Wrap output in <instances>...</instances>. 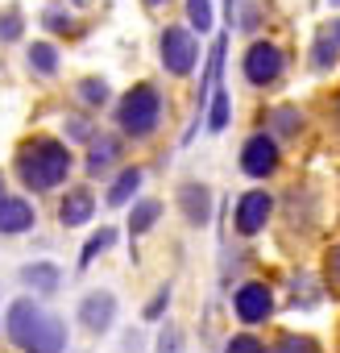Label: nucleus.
Masks as SVG:
<instances>
[{
	"mask_svg": "<svg viewBox=\"0 0 340 353\" xmlns=\"http://www.w3.org/2000/svg\"><path fill=\"white\" fill-rule=\"evenodd\" d=\"M5 328H9V341L21 353H67V324H63V316H54L46 303H38L30 295L9 303Z\"/></svg>",
	"mask_w": 340,
	"mask_h": 353,
	"instance_id": "nucleus-1",
	"label": "nucleus"
},
{
	"mask_svg": "<svg viewBox=\"0 0 340 353\" xmlns=\"http://www.w3.org/2000/svg\"><path fill=\"white\" fill-rule=\"evenodd\" d=\"M75 158H71V145H63L59 137H30L17 145L13 154V170H17V179L25 192H54L67 183V174H71Z\"/></svg>",
	"mask_w": 340,
	"mask_h": 353,
	"instance_id": "nucleus-2",
	"label": "nucleus"
},
{
	"mask_svg": "<svg viewBox=\"0 0 340 353\" xmlns=\"http://www.w3.org/2000/svg\"><path fill=\"white\" fill-rule=\"evenodd\" d=\"M162 117H166V100L153 83H133L112 108V121H116L120 137H133V141L149 137L162 125Z\"/></svg>",
	"mask_w": 340,
	"mask_h": 353,
	"instance_id": "nucleus-3",
	"label": "nucleus"
},
{
	"mask_svg": "<svg viewBox=\"0 0 340 353\" xmlns=\"http://www.w3.org/2000/svg\"><path fill=\"white\" fill-rule=\"evenodd\" d=\"M158 59H162V71L175 75V79H187L200 63V34L191 26H166L158 34Z\"/></svg>",
	"mask_w": 340,
	"mask_h": 353,
	"instance_id": "nucleus-4",
	"label": "nucleus"
},
{
	"mask_svg": "<svg viewBox=\"0 0 340 353\" xmlns=\"http://www.w3.org/2000/svg\"><path fill=\"white\" fill-rule=\"evenodd\" d=\"M282 71H286V54H282L278 42H270V38L249 42V50L241 59V75H245L249 88H274L282 79Z\"/></svg>",
	"mask_w": 340,
	"mask_h": 353,
	"instance_id": "nucleus-5",
	"label": "nucleus"
},
{
	"mask_svg": "<svg viewBox=\"0 0 340 353\" xmlns=\"http://www.w3.org/2000/svg\"><path fill=\"white\" fill-rule=\"evenodd\" d=\"M282 162V141L270 129H257L241 141V174L245 179H270Z\"/></svg>",
	"mask_w": 340,
	"mask_h": 353,
	"instance_id": "nucleus-6",
	"label": "nucleus"
},
{
	"mask_svg": "<svg viewBox=\"0 0 340 353\" xmlns=\"http://www.w3.org/2000/svg\"><path fill=\"white\" fill-rule=\"evenodd\" d=\"M270 216H274V196H270V192H262V188L245 192V196L237 200V212H233V221H237V233H241V237L262 233Z\"/></svg>",
	"mask_w": 340,
	"mask_h": 353,
	"instance_id": "nucleus-7",
	"label": "nucleus"
},
{
	"mask_svg": "<svg viewBox=\"0 0 340 353\" xmlns=\"http://www.w3.org/2000/svg\"><path fill=\"white\" fill-rule=\"evenodd\" d=\"M233 312H237L241 324H262V320L274 316V291L266 283H245L233 295Z\"/></svg>",
	"mask_w": 340,
	"mask_h": 353,
	"instance_id": "nucleus-8",
	"label": "nucleus"
},
{
	"mask_svg": "<svg viewBox=\"0 0 340 353\" xmlns=\"http://www.w3.org/2000/svg\"><path fill=\"white\" fill-rule=\"evenodd\" d=\"M116 320V295L112 291H87L79 299V324L87 332H108Z\"/></svg>",
	"mask_w": 340,
	"mask_h": 353,
	"instance_id": "nucleus-9",
	"label": "nucleus"
},
{
	"mask_svg": "<svg viewBox=\"0 0 340 353\" xmlns=\"http://www.w3.org/2000/svg\"><path fill=\"white\" fill-rule=\"evenodd\" d=\"M125 154V137L120 133H100L92 145H87V158H83V170L92 174V179H100V174H108Z\"/></svg>",
	"mask_w": 340,
	"mask_h": 353,
	"instance_id": "nucleus-10",
	"label": "nucleus"
},
{
	"mask_svg": "<svg viewBox=\"0 0 340 353\" xmlns=\"http://www.w3.org/2000/svg\"><path fill=\"white\" fill-rule=\"evenodd\" d=\"M179 208H183L187 225L204 229V225L212 221V188H208V183H183V188H179Z\"/></svg>",
	"mask_w": 340,
	"mask_h": 353,
	"instance_id": "nucleus-11",
	"label": "nucleus"
},
{
	"mask_svg": "<svg viewBox=\"0 0 340 353\" xmlns=\"http://www.w3.org/2000/svg\"><path fill=\"white\" fill-rule=\"evenodd\" d=\"M34 221H38V212H34V204L30 200H21V196H5L0 200V233H30L34 229Z\"/></svg>",
	"mask_w": 340,
	"mask_h": 353,
	"instance_id": "nucleus-12",
	"label": "nucleus"
},
{
	"mask_svg": "<svg viewBox=\"0 0 340 353\" xmlns=\"http://www.w3.org/2000/svg\"><path fill=\"white\" fill-rule=\"evenodd\" d=\"M96 216V196L87 192V188H71L67 196H63V204H59V221L67 225V229H79V225H87Z\"/></svg>",
	"mask_w": 340,
	"mask_h": 353,
	"instance_id": "nucleus-13",
	"label": "nucleus"
},
{
	"mask_svg": "<svg viewBox=\"0 0 340 353\" xmlns=\"http://www.w3.org/2000/svg\"><path fill=\"white\" fill-rule=\"evenodd\" d=\"M141 183H145V170L141 166H125L120 174H116V179L108 183V196H104V204L108 208H125L137 192H141Z\"/></svg>",
	"mask_w": 340,
	"mask_h": 353,
	"instance_id": "nucleus-14",
	"label": "nucleus"
},
{
	"mask_svg": "<svg viewBox=\"0 0 340 353\" xmlns=\"http://www.w3.org/2000/svg\"><path fill=\"white\" fill-rule=\"evenodd\" d=\"M303 125H307V117H303L295 104H278V108H270V117H266V129H270L278 141L299 137V133H303Z\"/></svg>",
	"mask_w": 340,
	"mask_h": 353,
	"instance_id": "nucleus-15",
	"label": "nucleus"
},
{
	"mask_svg": "<svg viewBox=\"0 0 340 353\" xmlns=\"http://www.w3.org/2000/svg\"><path fill=\"white\" fill-rule=\"evenodd\" d=\"M59 46L54 42H30V50H25V67L38 75V79H54L59 75Z\"/></svg>",
	"mask_w": 340,
	"mask_h": 353,
	"instance_id": "nucleus-16",
	"label": "nucleus"
},
{
	"mask_svg": "<svg viewBox=\"0 0 340 353\" xmlns=\"http://www.w3.org/2000/svg\"><path fill=\"white\" fill-rule=\"evenodd\" d=\"M75 96H79L83 112H96V108H104V104L112 100V88H108V79H100V75H83V79L75 83Z\"/></svg>",
	"mask_w": 340,
	"mask_h": 353,
	"instance_id": "nucleus-17",
	"label": "nucleus"
},
{
	"mask_svg": "<svg viewBox=\"0 0 340 353\" xmlns=\"http://www.w3.org/2000/svg\"><path fill=\"white\" fill-rule=\"evenodd\" d=\"M336 63H340V42H336L332 34L319 30L315 42H311V71H315V75H328Z\"/></svg>",
	"mask_w": 340,
	"mask_h": 353,
	"instance_id": "nucleus-18",
	"label": "nucleus"
},
{
	"mask_svg": "<svg viewBox=\"0 0 340 353\" xmlns=\"http://www.w3.org/2000/svg\"><path fill=\"white\" fill-rule=\"evenodd\" d=\"M21 283H30L34 291H59V283H63V274H59V266L54 262H34V266H25L21 270Z\"/></svg>",
	"mask_w": 340,
	"mask_h": 353,
	"instance_id": "nucleus-19",
	"label": "nucleus"
},
{
	"mask_svg": "<svg viewBox=\"0 0 340 353\" xmlns=\"http://www.w3.org/2000/svg\"><path fill=\"white\" fill-rule=\"evenodd\" d=\"M224 5H229V26L237 21L241 30H253L266 13V0H224Z\"/></svg>",
	"mask_w": 340,
	"mask_h": 353,
	"instance_id": "nucleus-20",
	"label": "nucleus"
},
{
	"mask_svg": "<svg viewBox=\"0 0 340 353\" xmlns=\"http://www.w3.org/2000/svg\"><path fill=\"white\" fill-rule=\"evenodd\" d=\"M158 216H162V204H158V200H137L133 212H129V233H133V237L149 233V229L158 225Z\"/></svg>",
	"mask_w": 340,
	"mask_h": 353,
	"instance_id": "nucleus-21",
	"label": "nucleus"
},
{
	"mask_svg": "<svg viewBox=\"0 0 340 353\" xmlns=\"http://www.w3.org/2000/svg\"><path fill=\"white\" fill-rule=\"evenodd\" d=\"M229 121H233V100H229L224 83H216V92H212V108H208V129H212V133H224Z\"/></svg>",
	"mask_w": 340,
	"mask_h": 353,
	"instance_id": "nucleus-22",
	"label": "nucleus"
},
{
	"mask_svg": "<svg viewBox=\"0 0 340 353\" xmlns=\"http://www.w3.org/2000/svg\"><path fill=\"white\" fill-rule=\"evenodd\" d=\"M187 26L195 34H212L216 17H212V0H187Z\"/></svg>",
	"mask_w": 340,
	"mask_h": 353,
	"instance_id": "nucleus-23",
	"label": "nucleus"
},
{
	"mask_svg": "<svg viewBox=\"0 0 340 353\" xmlns=\"http://www.w3.org/2000/svg\"><path fill=\"white\" fill-rule=\"evenodd\" d=\"M112 241H116V229H100V233H92V241H87L83 254H79V270H87V266L96 262V254L112 250Z\"/></svg>",
	"mask_w": 340,
	"mask_h": 353,
	"instance_id": "nucleus-24",
	"label": "nucleus"
},
{
	"mask_svg": "<svg viewBox=\"0 0 340 353\" xmlns=\"http://www.w3.org/2000/svg\"><path fill=\"white\" fill-rule=\"evenodd\" d=\"M21 38H25L21 9H0V42H21Z\"/></svg>",
	"mask_w": 340,
	"mask_h": 353,
	"instance_id": "nucleus-25",
	"label": "nucleus"
},
{
	"mask_svg": "<svg viewBox=\"0 0 340 353\" xmlns=\"http://www.w3.org/2000/svg\"><path fill=\"white\" fill-rule=\"evenodd\" d=\"M63 129H67V141H83V145H92V141L100 137L96 125H92V117H83V112H79V117H67Z\"/></svg>",
	"mask_w": 340,
	"mask_h": 353,
	"instance_id": "nucleus-26",
	"label": "nucleus"
},
{
	"mask_svg": "<svg viewBox=\"0 0 340 353\" xmlns=\"http://www.w3.org/2000/svg\"><path fill=\"white\" fill-rule=\"evenodd\" d=\"M224 353H270V349H266L262 336H253V332H237V336L224 345Z\"/></svg>",
	"mask_w": 340,
	"mask_h": 353,
	"instance_id": "nucleus-27",
	"label": "nucleus"
},
{
	"mask_svg": "<svg viewBox=\"0 0 340 353\" xmlns=\"http://www.w3.org/2000/svg\"><path fill=\"white\" fill-rule=\"evenodd\" d=\"M270 353H323V349H319L311 336H295V332H290V336H282Z\"/></svg>",
	"mask_w": 340,
	"mask_h": 353,
	"instance_id": "nucleus-28",
	"label": "nucleus"
},
{
	"mask_svg": "<svg viewBox=\"0 0 340 353\" xmlns=\"http://www.w3.org/2000/svg\"><path fill=\"white\" fill-rule=\"evenodd\" d=\"M42 26H46V30H54V34H75V17H71V13H63L59 5L42 13Z\"/></svg>",
	"mask_w": 340,
	"mask_h": 353,
	"instance_id": "nucleus-29",
	"label": "nucleus"
},
{
	"mask_svg": "<svg viewBox=\"0 0 340 353\" xmlns=\"http://www.w3.org/2000/svg\"><path fill=\"white\" fill-rule=\"evenodd\" d=\"M158 353H183V332H179L175 324H166V328L158 332Z\"/></svg>",
	"mask_w": 340,
	"mask_h": 353,
	"instance_id": "nucleus-30",
	"label": "nucleus"
},
{
	"mask_svg": "<svg viewBox=\"0 0 340 353\" xmlns=\"http://www.w3.org/2000/svg\"><path fill=\"white\" fill-rule=\"evenodd\" d=\"M166 303H170V287H162V291L145 303V312H141V316H145V320H158V316L166 312Z\"/></svg>",
	"mask_w": 340,
	"mask_h": 353,
	"instance_id": "nucleus-31",
	"label": "nucleus"
},
{
	"mask_svg": "<svg viewBox=\"0 0 340 353\" xmlns=\"http://www.w3.org/2000/svg\"><path fill=\"white\" fill-rule=\"evenodd\" d=\"M328 279L340 287V245H332V250H328Z\"/></svg>",
	"mask_w": 340,
	"mask_h": 353,
	"instance_id": "nucleus-32",
	"label": "nucleus"
},
{
	"mask_svg": "<svg viewBox=\"0 0 340 353\" xmlns=\"http://www.w3.org/2000/svg\"><path fill=\"white\" fill-rule=\"evenodd\" d=\"M323 34H332V38H336V42H340V17H332V21H328V26H323Z\"/></svg>",
	"mask_w": 340,
	"mask_h": 353,
	"instance_id": "nucleus-33",
	"label": "nucleus"
},
{
	"mask_svg": "<svg viewBox=\"0 0 340 353\" xmlns=\"http://www.w3.org/2000/svg\"><path fill=\"white\" fill-rule=\"evenodd\" d=\"M145 5H149V9H162V5H170V0H145Z\"/></svg>",
	"mask_w": 340,
	"mask_h": 353,
	"instance_id": "nucleus-34",
	"label": "nucleus"
},
{
	"mask_svg": "<svg viewBox=\"0 0 340 353\" xmlns=\"http://www.w3.org/2000/svg\"><path fill=\"white\" fill-rule=\"evenodd\" d=\"M0 200H5V174H0Z\"/></svg>",
	"mask_w": 340,
	"mask_h": 353,
	"instance_id": "nucleus-35",
	"label": "nucleus"
},
{
	"mask_svg": "<svg viewBox=\"0 0 340 353\" xmlns=\"http://www.w3.org/2000/svg\"><path fill=\"white\" fill-rule=\"evenodd\" d=\"M75 5H92V0H75Z\"/></svg>",
	"mask_w": 340,
	"mask_h": 353,
	"instance_id": "nucleus-36",
	"label": "nucleus"
},
{
	"mask_svg": "<svg viewBox=\"0 0 340 353\" xmlns=\"http://www.w3.org/2000/svg\"><path fill=\"white\" fill-rule=\"evenodd\" d=\"M328 5H336V9H340V0H328Z\"/></svg>",
	"mask_w": 340,
	"mask_h": 353,
	"instance_id": "nucleus-37",
	"label": "nucleus"
}]
</instances>
